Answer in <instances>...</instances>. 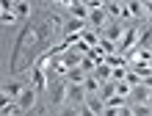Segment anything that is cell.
Here are the masks:
<instances>
[{
	"label": "cell",
	"mask_w": 152,
	"mask_h": 116,
	"mask_svg": "<svg viewBox=\"0 0 152 116\" xmlns=\"http://www.w3.org/2000/svg\"><path fill=\"white\" fill-rule=\"evenodd\" d=\"M56 39H64V20L53 8H36L14 42L11 58H8L11 77H22L25 72H31L42 55L56 50V44H53Z\"/></svg>",
	"instance_id": "1"
},
{
	"label": "cell",
	"mask_w": 152,
	"mask_h": 116,
	"mask_svg": "<svg viewBox=\"0 0 152 116\" xmlns=\"http://www.w3.org/2000/svg\"><path fill=\"white\" fill-rule=\"evenodd\" d=\"M50 105H56V108H64L66 105V83L58 77H50Z\"/></svg>",
	"instance_id": "2"
},
{
	"label": "cell",
	"mask_w": 152,
	"mask_h": 116,
	"mask_svg": "<svg viewBox=\"0 0 152 116\" xmlns=\"http://www.w3.org/2000/svg\"><path fill=\"white\" fill-rule=\"evenodd\" d=\"M17 105H20V108H22V113L33 111V108H36V105H39V91H36V88H33V86L28 83V86H25V91L20 94V100H17Z\"/></svg>",
	"instance_id": "3"
},
{
	"label": "cell",
	"mask_w": 152,
	"mask_h": 116,
	"mask_svg": "<svg viewBox=\"0 0 152 116\" xmlns=\"http://www.w3.org/2000/svg\"><path fill=\"white\" fill-rule=\"evenodd\" d=\"M31 86L36 88V91H44V88H50V75L44 66H33L31 69Z\"/></svg>",
	"instance_id": "4"
},
{
	"label": "cell",
	"mask_w": 152,
	"mask_h": 116,
	"mask_svg": "<svg viewBox=\"0 0 152 116\" xmlns=\"http://www.w3.org/2000/svg\"><path fill=\"white\" fill-rule=\"evenodd\" d=\"M88 100V94H86V88L83 86H72V83H66V105H86Z\"/></svg>",
	"instance_id": "5"
},
{
	"label": "cell",
	"mask_w": 152,
	"mask_h": 116,
	"mask_svg": "<svg viewBox=\"0 0 152 116\" xmlns=\"http://www.w3.org/2000/svg\"><path fill=\"white\" fill-rule=\"evenodd\" d=\"M61 8H66V14L72 17V20H83V22H88V6L86 3H80V0H75V3H61Z\"/></svg>",
	"instance_id": "6"
},
{
	"label": "cell",
	"mask_w": 152,
	"mask_h": 116,
	"mask_svg": "<svg viewBox=\"0 0 152 116\" xmlns=\"http://www.w3.org/2000/svg\"><path fill=\"white\" fill-rule=\"evenodd\" d=\"M124 31H127V25H124V22H119V20H111V22H108V28L102 31V36L119 44V42H122V36H124Z\"/></svg>",
	"instance_id": "7"
},
{
	"label": "cell",
	"mask_w": 152,
	"mask_h": 116,
	"mask_svg": "<svg viewBox=\"0 0 152 116\" xmlns=\"http://www.w3.org/2000/svg\"><path fill=\"white\" fill-rule=\"evenodd\" d=\"M25 86H28V83H22L20 77H11V80H6V83H3V94L11 97V100H20V94L25 91Z\"/></svg>",
	"instance_id": "8"
},
{
	"label": "cell",
	"mask_w": 152,
	"mask_h": 116,
	"mask_svg": "<svg viewBox=\"0 0 152 116\" xmlns=\"http://www.w3.org/2000/svg\"><path fill=\"white\" fill-rule=\"evenodd\" d=\"M147 100H149V88H147L144 83L133 88V94H130V105H147Z\"/></svg>",
	"instance_id": "9"
},
{
	"label": "cell",
	"mask_w": 152,
	"mask_h": 116,
	"mask_svg": "<svg viewBox=\"0 0 152 116\" xmlns=\"http://www.w3.org/2000/svg\"><path fill=\"white\" fill-rule=\"evenodd\" d=\"M86 72H83V66H75V69H69L66 72V83H72V86H83L86 83Z\"/></svg>",
	"instance_id": "10"
},
{
	"label": "cell",
	"mask_w": 152,
	"mask_h": 116,
	"mask_svg": "<svg viewBox=\"0 0 152 116\" xmlns=\"http://www.w3.org/2000/svg\"><path fill=\"white\" fill-rule=\"evenodd\" d=\"M86 105H88V111H94L97 116H102V111H105V100H100V94H91L86 100Z\"/></svg>",
	"instance_id": "11"
},
{
	"label": "cell",
	"mask_w": 152,
	"mask_h": 116,
	"mask_svg": "<svg viewBox=\"0 0 152 116\" xmlns=\"http://www.w3.org/2000/svg\"><path fill=\"white\" fill-rule=\"evenodd\" d=\"M94 77L100 80V83H111V77H113V69L108 66V64H100L94 69Z\"/></svg>",
	"instance_id": "12"
},
{
	"label": "cell",
	"mask_w": 152,
	"mask_h": 116,
	"mask_svg": "<svg viewBox=\"0 0 152 116\" xmlns=\"http://www.w3.org/2000/svg\"><path fill=\"white\" fill-rule=\"evenodd\" d=\"M83 88H86V94L91 97V94H100V88H102V83H100V80H97L94 75H88V77H86V83H83Z\"/></svg>",
	"instance_id": "13"
},
{
	"label": "cell",
	"mask_w": 152,
	"mask_h": 116,
	"mask_svg": "<svg viewBox=\"0 0 152 116\" xmlns=\"http://www.w3.org/2000/svg\"><path fill=\"white\" fill-rule=\"evenodd\" d=\"M111 97H116V83H102V88H100V100L108 102Z\"/></svg>",
	"instance_id": "14"
},
{
	"label": "cell",
	"mask_w": 152,
	"mask_h": 116,
	"mask_svg": "<svg viewBox=\"0 0 152 116\" xmlns=\"http://www.w3.org/2000/svg\"><path fill=\"white\" fill-rule=\"evenodd\" d=\"M17 20H20V17H17L14 11H3V14H0V22H3V25H6V28H8V25H14Z\"/></svg>",
	"instance_id": "15"
},
{
	"label": "cell",
	"mask_w": 152,
	"mask_h": 116,
	"mask_svg": "<svg viewBox=\"0 0 152 116\" xmlns=\"http://www.w3.org/2000/svg\"><path fill=\"white\" fill-rule=\"evenodd\" d=\"M130 108H133V116H152L149 105H130Z\"/></svg>",
	"instance_id": "16"
},
{
	"label": "cell",
	"mask_w": 152,
	"mask_h": 116,
	"mask_svg": "<svg viewBox=\"0 0 152 116\" xmlns=\"http://www.w3.org/2000/svg\"><path fill=\"white\" fill-rule=\"evenodd\" d=\"M58 116H80V108H77V105H64Z\"/></svg>",
	"instance_id": "17"
},
{
	"label": "cell",
	"mask_w": 152,
	"mask_h": 116,
	"mask_svg": "<svg viewBox=\"0 0 152 116\" xmlns=\"http://www.w3.org/2000/svg\"><path fill=\"white\" fill-rule=\"evenodd\" d=\"M31 113H33V116H47V108H44V105L39 102V105H36V108H33Z\"/></svg>",
	"instance_id": "18"
},
{
	"label": "cell",
	"mask_w": 152,
	"mask_h": 116,
	"mask_svg": "<svg viewBox=\"0 0 152 116\" xmlns=\"http://www.w3.org/2000/svg\"><path fill=\"white\" fill-rule=\"evenodd\" d=\"M122 111V108H119ZM119 111H116V108H108V105H105V111H102V116H119Z\"/></svg>",
	"instance_id": "19"
},
{
	"label": "cell",
	"mask_w": 152,
	"mask_h": 116,
	"mask_svg": "<svg viewBox=\"0 0 152 116\" xmlns=\"http://www.w3.org/2000/svg\"><path fill=\"white\" fill-rule=\"evenodd\" d=\"M80 116H97V113L88 111V105H80Z\"/></svg>",
	"instance_id": "20"
},
{
	"label": "cell",
	"mask_w": 152,
	"mask_h": 116,
	"mask_svg": "<svg viewBox=\"0 0 152 116\" xmlns=\"http://www.w3.org/2000/svg\"><path fill=\"white\" fill-rule=\"evenodd\" d=\"M119 116H133V108H130V105H127V108H122V111H119Z\"/></svg>",
	"instance_id": "21"
},
{
	"label": "cell",
	"mask_w": 152,
	"mask_h": 116,
	"mask_svg": "<svg viewBox=\"0 0 152 116\" xmlns=\"http://www.w3.org/2000/svg\"><path fill=\"white\" fill-rule=\"evenodd\" d=\"M149 69H152V61H149Z\"/></svg>",
	"instance_id": "22"
}]
</instances>
